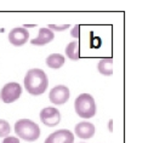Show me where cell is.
<instances>
[{
    "label": "cell",
    "mask_w": 148,
    "mask_h": 143,
    "mask_svg": "<svg viewBox=\"0 0 148 143\" xmlns=\"http://www.w3.org/2000/svg\"><path fill=\"white\" fill-rule=\"evenodd\" d=\"M47 77L42 69H30L24 77V88L30 95L38 96L44 94L47 89Z\"/></svg>",
    "instance_id": "1"
},
{
    "label": "cell",
    "mask_w": 148,
    "mask_h": 143,
    "mask_svg": "<svg viewBox=\"0 0 148 143\" xmlns=\"http://www.w3.org/2000/svg\"><path fill=\"white\" fill-rule=\"evenodd\" d=\"M15 132L20 138L28 141V142H34L39 138L40 136V129L38 124L29 119H21L16 121L15 124Z\"/></svg>",
    "instance_id": "2"
},
{
    "label": "cell",
    "mask_w": 148,
    "mask_h": 143,
    "mask_svg": "<svg viewBox=\"0 0 148 143\" xmlns=\"http://www.w3.org/2000/svg\"><path fill=\"white\" fill-rule=\"evenodd\" d=\"M77 114L84 119H90L96 114V102L94 97L89 94H82L75 98L74 102Z\"/></svg>",
    "instance_id": "3"
},
{
    "label": "cell",
    "mask_w": 148,
    "mask_h": 143,
    "mask_svg": "<svg viewBox=\"0 0 148 143\" xmlns=\"http://www.w3.org/2000/svg\"><path fill=\"white\" fill-rule=\"evenodd\" d=\"M21 94H22V88L20 84L9 83L1 89L0 98H1L3 102H5V103H12V102H15L16 99L20 98Z\"/></svg>",
    "instance_id": "4"
},
{
    "label": "cell",
    "mask_w": 148,
    "mask_h": 143,
    "mask_svg": "<svg viewBox=\"0 0 148 143\" xmlns=\"http://www.w3.org/2000/svg\"><path fill=\"white\" fill-rule=\"evenodd\" d=\"M40 120L42 124L46 126H56L61 120V114L60 110L53 108V107H47L44 108L40 112Z\"/></svg>",
    "instance_id": "5"
},
{
    "label": "cell",
    "mask_w": 148,
    "mask_h": 143,
    "mask_svg": "<svg viewBox=\"0 0 148 143\" xmlns=\"http://www.w3.org/2000/svg\"><path fill=\"white\" fill-rule=\"evenodd\" d=\"M69 89L64 85H58L53 88L49 95V98L53 104H63L69 99Z\"/></svg>",
    "instance_id": "6"
},
{
    "label": "cell",
    "mask_w": 148,
    "mask_h": 143,
    "mask_svg": "<svg viewBox=\"0 0 148 143\" xmlns=\"http://www.w3.org/2000/svg\"><path fill=\"white\" fill-rule=\"evenodd\" d=\"M29 33L26 28H14L9 33V41L14 46H22L28 41Z\"/></svg>",
    "instance_id": "7"
},
{
    "label": "cell",
    "mask_w": 148,
    "mask_h": 143,
    "mask_svg": "<svg viewBox=\"0 0 148 143\" xmlns=\"http://www.w3.org/2000/svg\"><path fill=\"white\" fill-rule=\"evenodd\" d=\"M73 142H74V135L68 130L62 129L51 133L45 140L44 143H73Z\"/></svg>",
    "instance_id": "8"
},
{
    "label": "cell",
    "mask_w": 148,
    "mask_h": 143,
    "mask_svg": "<svg viewBox=\"0 0 148 143\" xmlns=\"http://www.w3.org/2000/svg\"><path fill=\"white\" fill-rule=\"evenodd\" d=\"M75 135L79 138L88 140L91 138L95 135V126L94 124L88 122V121H82L75 125Z\"/></svg>",
    "instance_id": "9"
},
{
    "label": "cell",
    "mask_w": 148,
    "mask_h": 143,
    "mask_svg": "<svg viewBox=\"0 0 148 143\" xmlns=\"http://www.w3.org/2000/svg\"><path fill=\"white\" fill-rule=\"evenodd\" d=\"M53 38H55V34H53L52 30H50L49 28H40L38 36H36L35 39L30 40V42H32L33 45H39V46H41V45H46L47 42L52 41Z\"/></svg>",
    "instance_id": "10"
},
{
    "label": "cell",
    "mask_w": 148,
    "mask_h": 143,
    "mask_svg": "<svg viewBox=\"0 0 148 143\" xmlns=\"http://www.w3.org/2000/svg\"><path fill=\"white\" fill-rule=\"evenodd\" d=\"M98 72L103 75H112L113 74V58L112 57H104L98 62Z\"/></svg>",
    "instance_id": "11"
},
{
    "label": "cell",
    "mask_w": 148,
    "mask_h": 143,
    "mask_svg": "<svg viewBox=\"0 0 148 143\" xmlns=\"http://www.w3.org/2000/svg\"><path fill=\"white\" fill-rule=\"evenodd\" d=\"M46 64L52 69H58L64 64V56L60 53H52L46 58Z\"/></svg>",
    "instance_id": "12"
},
{
    "label": "cell",
    "mask_w": 148,
    "mask_h": 143,
    "mask_svg": "<svg viewBox=\"0 0 148 143\" xmlns=\"http://www.w3.org/2000/svg\"><path fill=\"white\" fill-rule=\"evenodd\" d=\"M66 53L68 56V58L77 61L79 60L80 55H79V42L78 41H72L71 44H68V46L66 47Z\"/></svg>",
    "instance_id": "13"
},
{
    "label": "cell",
    "mask_w": 148,
    "mask_h": 143,
    "mask_svg": "<svg viewBox=\"0 0 148 143\" xmlns=\"http://www.w3.org/2000/svg\"><path fill=\"white\" fill-rule=\"evenodd\" d=\"M10 133V125L8 121L0 119V137H8Z\"/></svg>",
    "instance_id": "14"
},
{
    "label": "cell",
    "mask_w": 148,
    "mask_h": 143,
    "mask_svg": "<svg viewBox=\"0 0 148 143\" xmlns=\"http://www.w3.org/2000/svg\"><path fill=\"white\" fill-rule=\"evenodd\" d=\"M69 28V24H63V26H57V24H49V29L50 30H64Z\"/></svg>",
    "instance_id": "15"
},
{
    "label": "cell",
    "mask_w": 148,
    "mask_h": 143,
    "mask_svg": "<svg viewBox=\"0 0 148 143\" xmlns=\"http://www.w3.org/2000/svg\"><path fill=\"white\" fill-rule=\"evenodd\" d=\"M3 143H20L17 137H12V136H9V137H5Z\"/></svg>",
    "instance_id": "16"
},
{
    "label": "cell",
    "mask_w": 148,
    "mask_h": 143,
    "mask_svg": "<svg viewBox=\"0 0 148 143\" xmlns=\"http://www.w3.org/2000/svg\"><path fill=\"white\" fill-rule=\"evenodd\" d=\"M79 30H80V26H79V24H77V26L73 28L71 35L73 36V38H78V36H79Z\"/></svg>",
    "instance_id": "17"
},
{
    "label": "cell",
    "mask_w": 148,
    "mask_h": 143,
    "mask_svg": "<svg viewBox=\"0 0 148 143\" xmlns=\"http://www.w3.org/2000/svg\"><path fill=\"white\" fill-rule=\"evenodd\" d=\"M109 130H110V131H112V120L109 121Z\"/></svg>",
    "instance_id": "18"
}]
</instances>
